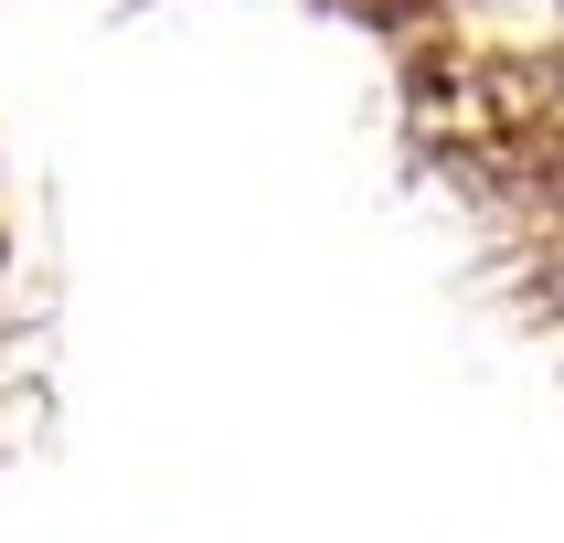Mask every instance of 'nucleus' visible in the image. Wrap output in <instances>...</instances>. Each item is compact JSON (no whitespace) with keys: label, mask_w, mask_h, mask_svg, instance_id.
<instances>
[]
</instances>
